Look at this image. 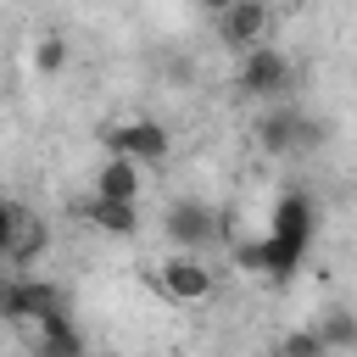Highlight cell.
<instances>
[{
	"mask_svg": "<svg viewBox=\"0 0 357 357\" xmlns=\"http://www.w3.org/2000/svg\"><path fill=\"white\" fill-rule=\"evenodd\" d=\"M151 279H156V290H162L173 307H201V301H212V290H218L212 268H206L195 251H178V245L151 268Z\"/></svg>",
	"mask_w": 357,
	"mask_h": 357,
	"instance_id": "1",
	"label": "cell"
},
{
	"mask_svg": "<svg viewBox=\"0 0 357 357\" xmlns=\"http://www.w3.org/2000/svg\"><path fill=\"white\" fill-rule=\"evenodd\" d=\"M50 251V229L39 212H28L22 201H6V223H0V257L11 273H22L28 262H39Z\"/></svg>",
	"mask_w": 357,
	"mask_h": 357,
	"instance_id": "2",
	"label": "cell"
},
{
	"mask_svg": "<svg viewBox=\"0 0 357 357\" xmlns=\"http://www.w3.org/2000/svg\"><path fill=\"white\" fill-rule=\"evenodd\" d=\"M290 78H296V67H290V56H284L279 45H251V50H240V89H245L251 100H284V95H290Z\"/></svg>",
	"mask_w": 357,
	"mask_h": 357,
	"instance_id": "3",
	"label": "cell"
},
{
	"mask_svg": "<svg viewBox=\"0 0 357 357\" xmlns=\"http://www.w3.org/2000/svg\"><path fill=\"white\" fill-rule=\"evenodd\" d=\"M0 312H6L17 329H28V324H39V318L61 312V290H56L50 279H33L28 268H22V273H6V290H0Z\"/></svg>",
	"mask_w": 357,
	"mask_h": 357,
	"instance_id": "4",
	"label": "cell"
},
{
	"mask_svg": "<svg viewBox=\"0 0 357 357\" xmlns=\"http://www.w3.org/2000/svg\"><path fill=\"white\" fill-rule=\"evenodd\" d=\"M100 145L106 151H117V156H134V162H162L167 156V128L156 123V117H117V123H106L100 128Z\"/></svg>",
	"mask_w": 357,
	"mask_h": 357,
	"instance_id": "5",
	"label": "cell"
},
{
	"mask_svg": "<svg viewBox=\"0 0 357 357\" xmlns=\"http://www.w3.org/2000/svg\"><path fill=\"white\" fill-rule=\"evenodd\" d=\"M268 28H273V6H268V0H234L229 11H218V39H223L229 50L268 45Z\"/></svg>",
	"mask_w": 357,
	"mask_h": 357,
	"instance_id": "6",
	"label": "cell"
},
{
	"mask_svg": "<svg viewBox=\"0 0 357 357\" xmlns=\"http://www.w3.org/2000/svg\"><path fill=\"white\" fill-rule=\"evenodd\" d=\"M251 139H257V151L284 156V151H296V145H318V128H312V123H301V117H296V112H284V106H268V112L251 123Z\"/></svg>",
	"mask_w": 357,
	"mask_h": 357,
	"instance_id": "7",
	"label": "cell"
},
{
	"mask_svg": "<svg viewBox=\"0 0 357 357\" xmlns=\"http://www.w3.org/2000/svg\"><path fill=\"white\" fill-rule=\"evenodd\" d=\"M167 240H173L178 251H201V245H212V240H218V212L201 206V201H178V206H167Z\"/></svg>",
	"mask_w": 357,
	"mask_h": 357,
	"instance_id": "8",
	"label": "cell"
},
{
	"mask_svg": "<svg viewBox=\"0 0 357 357\" xmlns=\"http://www.w3.org/2000/svg\"><path fill=\"white\" fill-rule=\"evenodd\" d=\"M89 190H95V195H112V201H139V195H145V162L112 151V156L89 173Z\"/></svg>",
	"mask_w": 357,
	"mask_h": 357,
	"instance_id": "9",
	"label": "cell"
},
{
	"mask_svg": "<svg viewBox=\"0 0 357 357\" xmlns=\"http://www.w3.org/2000/svg\"><path fill=\"white\" fill-rule=\"evenodd\" d=\"M78 212H84V223L100 229V234H134V229H139V201H112V195H95V190H89V201H84Z\"/></svg>",
	"mask_w": 357,
	"mask_h": 357,
	"instance_id": "10",
	"label": "cell"
},
{
	"mask_svg": "<svg viewBox=\"0 0 357 357\" xmlns=\"http://www.w3.org/2000/svg\"><path fill=\"white\" fill-rule=\"evenodd\" d=\"M28 335H33V351L39 357H84V335L73 329L67 312H50V318L28 324Z\"/></svg>",
	"mask_w": 357,
	"mask_h": 357,
	"instance_id": "11",
	"label": "cell"
},
{
	"mask_svg": "<svg viewBox=\"0 0 357 357\" xmlns=\"http://www.w3.org/2000/svg\"><path fill=\"white\" fill-rule=\"evenodd\" d=\"M318 335H324V346L329 351H346V346H357V312H346V307H329V312H318V324H312Z\"/></svg>",
	"mask_w": 357,
	"mask_h": 357,
	"instance_id": "12",
	"label": "cell"
},
{
	"mask_svg": "<svg viewBox=\"0 0 357 357\" xmlns=\"http://www.w3.org/2000/svg\"><path fill=\"white\" fill-rule=\"evenodd\" d=\"M61 61H67V39H61V33H45V39L33 45V67H39V73H61Z\"/></svg>",
	"mask_w": 357,
	"mask_h": 357,
	"instance_id": "13",
	"label": "cell"
},
{
	"mask_svg": "<svg viewBox=\"0 0 357 357\" xmlns=\"http://www.w3.org/2000/svg\"><path fill=\"white\" fill-rule=\"evenodd\" d=\"M329 346H324V335L318 329H296V335H284V346H279V357H324Z\"/></svg>",
	"mask_w": 357,
	"mask_h": 357,
	"instance_id": "14",
	"label": "cell"
},
{
	"mask_svg": "<svg viewBox=\"0 0 357 357\" xmlns=\"http://www.w3.org/2000/svg\"><path fill=\"white\" fill-rule=\"evenodd\" d=\"M195 6H201V11H212V17H218V11H229V6H234V0H195Z\"/></svg>",
	"mask_w": 357,
	"mask_h": 357,
	"instance_id": "15",
	"label": "cell"
},
{
	"mask_svg": "<svg viewBox=\"0 0 357 357\" xmlns=\"http://www.w3.org/2000/svg\"><path fill=\"white\" fill-rule=\"evenodd\" d=\"M273 11H307V0H268Z\"/></svg>",
	"mask_w": 357,
	"mask_h": 357,
	"instance_id": "16",
	"label": "cell"
}]
</instances>
